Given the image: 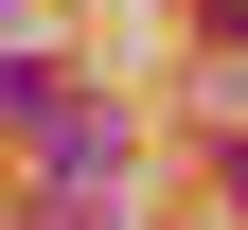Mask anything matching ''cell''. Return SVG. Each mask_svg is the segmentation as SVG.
Listing matches in <instances>:
<instances>
[{"mask_svg":"<svg viewBox=\"0 0 248 230\" xmlns=\"http://www.w3.org/2000/svg\"><path fill=\"white\" fill-rule=\"evenodd\" d=\"M231 195H248V142H231Z\"/></svg>","mask_w":248,"mask_h":230,"instance_id":"obj_1","label":"cell"}]
</instances>
